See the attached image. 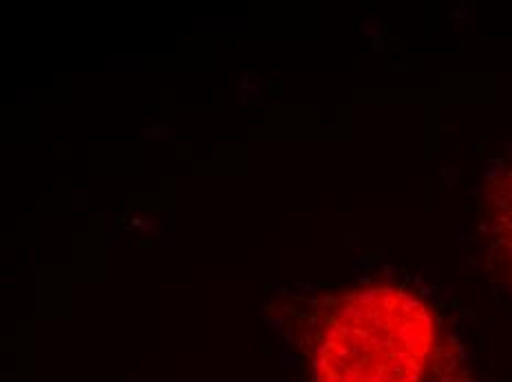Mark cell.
I'll use <instances>...</instances> for the list:
<instances>
[{"mask_svg": "<svg viewBox=\"0 0 512 382\" xmlns=\"http://www.w3.org/2000/svg\"><path fill=\"white\" fill-rule=\"evenodd\" d=\"M486 215L499 272L512 285V159L488 184Z\"/></svg>", "mask_w": 512, "mask_h": 382, "instance_id": "obj_2", "label": "cell"}, {"mask_svg": "<svg viewBox=\"0 0 512 382\" xmlns=\"http://www.w3.org/2000/svg\"><path fill=\"white\" fill-rule=\"evenodd\" d=\"M435 318L418 296L367 285L338 296L314 336L316 382H426L435 365Z\"/></svg>", "mask_w": 512, "mask_h": 382, "instance_id": "obj_1", "label": "cell"}, {"mask_svg": "<svg viewBox=\"0 0 512 382\" xmlns=\"http://www.w3.org/2000/svg\"><path fill=\"white\" fill-rule=\"evenodd\" d=\"M426 382H471V378H468L466 371L457 365V360L440 347L435 365L431 369V376Z\"/></svg>", "mask_w": 512, "mask_h": 382, "instance_id": "obj_3", "label": "cell"}]
</instances>
